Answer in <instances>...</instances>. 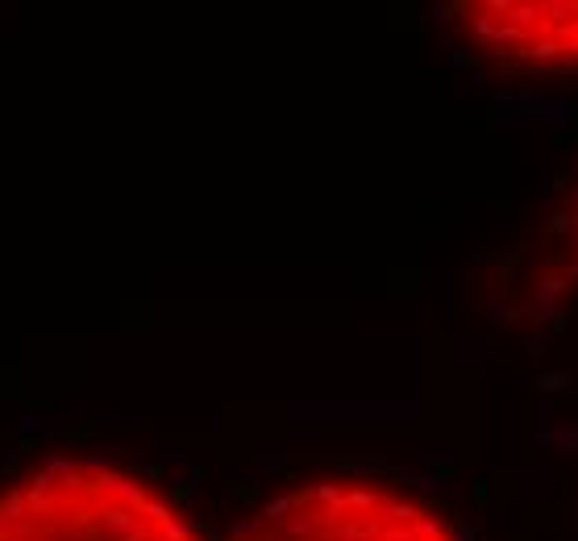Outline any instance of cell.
<instances>
[{"label":"cell","mask_w":578,"mask_h":541,"mask_svg":"<svg viewBox=\"0 0 578 541\" xmlns=\"http://www.w3.org/2000/svg\"><path fill=\"white\" fill-rule=\"evenodd\" d=\"M0 541H200V533L130 471L54 458L0 487Z\"/></svg>","instance_id":"1"},{"label":"cell","mask_w":578,"mask_h":541,"mask_svg":"<svg viewBox=\"0 0 578 541\" xmlns=\"http://www.w3.org/2000/svg\"><path fill=\"white\" fill-rule=\"evenodd\" d=\"M229 541H453L408 492L370 479H312L263 504Z\"/></svg>","instance_id":"2"},{"label":"cell","mask_w":578,"mask_h":541,"mask_svg":"<svg viewBox=\"0 0 578 541\" xmlns=\"http://www.w3.org/2000/svg\"><path fill=\"white\" fill-rule=\"evenodd\" d=\"M470 42L508 63H578V4H462Z\"/></svg>","instance_id":"3"}]
</instances>
